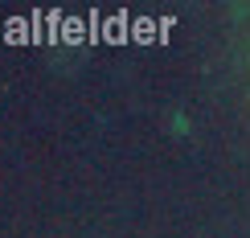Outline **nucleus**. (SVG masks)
I'll return each mask as SVG.
<instances>
[]
</instances>
